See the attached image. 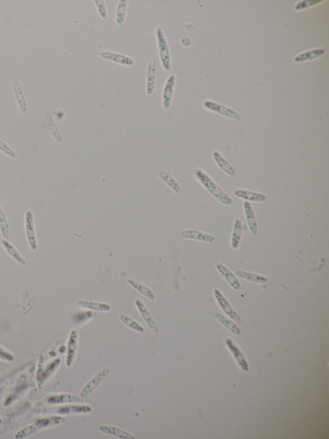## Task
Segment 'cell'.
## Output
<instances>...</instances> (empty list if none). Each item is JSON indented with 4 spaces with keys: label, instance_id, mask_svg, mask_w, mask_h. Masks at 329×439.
Masks as SVG:
<instances>
[{
    "label": "cell",
    "instance_id": "5bb4252c",
    "mask_svg": "<svg viewBox=\"0 0 329 439\" xmlns=\"http://www.w3.org/2000/svg\"><path fill=\"white\" fill-rule=\"evenodd\" d=\"M215 268L220 274L224 277L227 283L229 285V286L234 290L239 291L241 288V284L239 282V279L233 272H231L228 267L225 265L222 264L221 263H217L215 265Z\"/></svg>",
    "mask_w": 329,
    "mask_h": 439
},
{
    "label": "cell",
    "instance_id": "e575fe53",
    "mask_svg": "<svg viewBox=\"0 0 329 439\" xmlns=\"http://www.w3.org/2000/svg\"><path fill=\"white\" fill-rule=\"evenodd\" d=\"M0 230L4 239L8 240L10 236V228L6 215L0 207Z\"/></svg>",
    "mask_w": 329,
    "mask_h": 439
},
{
    "label": "cell",
    "instance_id": "603a6c76",
    "mask_svg": "<svg viewBox=\"0 0 329 439\" xmlns=\"http://www.w3.org/2000/svg\"><path fill=\"white\" fill-rule=\"evenodd\" d=\"M13 88L19 108L23 113L27 112L28 110L27 102H26L24 94H23L22 89H21L20 82L17 79H13Z\"/></svg>",
    "mask_w": 329,
    "mask_h": 439
},
{
    "label": "cell",
    "instance_id": "2e32d148",
    "mask_svg": "<svg viewBox=\"0 0 329 439\" xmlns=\"http://www.w3.org/2000/svg\"><path fill=\"white\" fill-rule=\"evenodd\" d=\"M234 196L247 202L252 203H264L267 201V196L263 193L258 192L246 190L244 189H238L233 192Z\"/></svg>",
    "mask_w": 329,
    "mask_h": 439
},
{
    "label": "cell",
    "instance_id": "44dd1931",
    "mask_svg": "<svg viewBox=\"0 0 329 439\" xmlns=\"http://www.w3.org/2000/svg\"><path fill=\"white\" fill-rule=\"evenodd\" d=\"M93 410V408L91 406L87 405H74L64 406V407L59 408L58 413L61 415L71 414H87L90 413Z\"/></svg>",
    "mask_w": 329,
    "mask_h": 439
},
{
    "label": "cell",
    "instance_id": "83f0119b",
    "mask_svg": "<svg viewBox=\"0 0 329 439\" xmlns=\"http://www.w3.org/2000/svg\"><path fill=\"white\" fill-rule=\"evenodd\" d=\"M324 53H325V51L323 49L311 50V51L303 52V53L296 56L294 58V61L295 63H300L313 60V59L322 56Z\"/></svg>",
    "mask_w": 329,
    "mask_h": 439
},
{
    "label": "cell",
    "instance_id": "5b68a950",
    "mask_svg": "<svg viewBox=\"0 0 329 439\" xmlns=\"http://www.w3.org/2000/svg\"><path fill=\"white\" fill-rule=\"evenodd\" d=\"M214 296L215 300H216L217 303H218V305H219V307H221L222 311L225 313L229 318L232 320L233 322H235L238 324H240L241 323V318L240 316H239L238 312L233 309V308L231 307L230 303H229L228 301L226 300V298L224 297L221 292L220 291L219 289H215L214 290Z\"/></svg>",
    "mask_w": 329,
    "mask_h": 439
},
{
    "label": "cell",
    "instance_id": "8fae6325",
    "mask_svg": "<svg viewBox=\"0 0 329 439\" xmlns=\"http://www.w3.org/2000/svg\"><path fill=\"white\" fill-rule=\"evenodd\" d=\"M179 235L184 239L193 240L204 243L212 244L215 241V237L212 234L196 229L183 230L179 233Z\"/></svg>",
    "mask_w": 329,
    "mask_h": 439
},
{
    "label": "cell",
    "instance_id": "9a60e30c",
    "mask_svg": "<svg viewBox=\"0 0 329 439\" xmlns=\"http://www.w3.org/2000/svg\"><path fill=\"white\" fill-rule=\"evenodd\" d=\"M156 63L155 59L149 60L146 73V94L152 96L155 92L156 79Z\"/></svg>",
    "mask_w": 329,
    "mask_h": 439
},
{
    "label": "cell",
    "instance_id": "6da1fadb",
    "mask_svg": "<svg viewBox=\"0 0 329 439\" xmlns=\"http://www.w3.org/2000/svg\"><path fill=\"white\" fill-rule=\"evenodd\" d=\"M194 176L214 198L223 205H231L233 203L232 198L219 186L210 175L201 168H198L194 172Z\"/></svg>",
    "mask_w": 329,
    "mask_h": 439
},
{
    "label": "cell",
    "instance_id": "ba28073f",
    "mask_svg": "<svg viewBox=\"0 0 329 439\" xmlns=\"http://www.w3.org/2000/svg\"><path fill=\"white\" fill-rule=\"evenodd\" d=\"M110 373V370L109 369H104L98 374L95 376L90 381L85 384L81 391H80V396L82 398L87 397L91 394L93 391L96 390V388L101 384L104 379L108 377Z\"/></svg>",
    "mask_w": 329,
    "mask_h": 439
},
{
    "label": "cell",
    "instance_id": "74e56055",
    "mask_svg": "<svg viewBox=\"0 0 329 439\" xmlns=\"http://www.w3.org/2000/svg\"><path fill=\"white\" fill-rule=\"evenodd\" d=\"M0 360L7 363L15 362L16 357L10 351L0 346Z\"/></svg>",
    "mask_w": 329,
    "mask_h": 439
},
{
    "label": "cell",
    "instance_id": "d4e9b609",
    "mask_svg": "<svg viewBox=\"0 0 329 439\" xmlns=\"http://www.w3.org/2000/svg\"><path fill=\"white\" fill-rule=\"evenodd\" d=\"M44 117L45 118L47 127H48L49 132L51 133L52 136L55 139V141L59 144L62 143L63 137L59 128L54 122L53 118L52 117L51 112L49 111H46L44 113Z\"/></svg>",
    "mask_w": 329,
    "mask_h": 439
},
{
    "label": "cell",
    "instance_id": "d6a6232c",
    "mask_svg": "<svg viewBox=\"0 0 329 439\" xmlns=\"http://www.w3.org/2000/svg\"><path fill=\"white\" fill-rule=\"evenodd\" d=\"M120 320L123 323V324L126 325L129 329L133 330L134 331L141 334L145 332L144 327L139 324V323L135 321V320L131 318L129 315L121 314L120 315Z\"/></svg>",
    "mask_w": 329,
    "mask_h": 439
},
{
    "label": "cell",
    "instance_id": "9c48e42d",
    "mask_svg": "<svg viewBox=\"0 0 329 439\" xmlns=\"http://www.w3.org/2000/svg\"><path fill=\"white\" fill-rule=\"evenodd\" d=\"M78 341L79 336L76 330H72L70 332L69 338L68 341L67 353L66 357V365L68 367H72L76 357Z\"/></svg>",
    "mask_w": 329,
    "mask_h": 439
},
{
    "label": "cell",
    "instance_id": "484cf974",
    "mask_svg": "<svg viewBox=\"0 0 329 439\" xmlns=\"http://www.w3.org/2000/svg\"><path fill=\"white\" fill-rule=\"evenodd\" d=\"M243 224L239 218H237L234 221L232 233L231 236V248L237 249L239 248V244L242 238Z\"/></svg>",
    "mask_w": 329,
    "mask_h": 439
},
{
    "label": "cell",
    "instance_id": "277c9868",
    "mask_svg": "<svg viewBox=\"0 0 329 439\" xmlns=\"http://www.w3.org/2000/svg\"><path fill=\"white\" fill-rule=\"evenodd\" d=\"M203 106L208 110L211 111L214 113H218V114L224 116V117L233 120L241 119V115L238 112H237L233 109L222 105V104L215 103V102L212 101L207 100L205 101L204 103H203Z\"/></svg>",
    "mask_w": 329,
    "mask_h": 439
},
{
    "label": "cell",
    "instance_id": "d6986e66",
    "mask_svg": "<svg viewBox=\"0 0 329 439\" xmlns=\"http://www.w3.org/2000/svg\"><path fill=\"white\" fill-rule=\"evenodd\" d=\"M98 429L102 433L107 434V435L111 436H117V437L119 438H136L135 436L132 435V434L127 432V431L124 430V429L118 428L117 427L101 424V425L99 426Z\"/></svg>",
    "mask_w": 329,
    "mask_h": 439
},
{
    "label": "cell",
    "instance_id": "ffe728a7",
    "mask_svg": "<svg viewBox=\"0 0 329 439\" xmlns=\"http://www.w3.org/2000/svg\"><path fill=\"white\" fill-rule=\"evenodd\" d=\"M212 156L215 164L218 166L220 170H221L222 172L225 173L229 176H235L236 175V170L219 151H214L212 153Z\"/></svg>",
    "mask_w": 329,
    "mask_h": 439
},
{
    "label": "cell",
    "instance_id": "8d00e7d4",
    "mask_svg": "<svg viewBox=\"0 0 329 439\" xmlns=\"http://www.w3.org/2000/svg\"><path fill=\"white\" fill-rule=\"evenodd\" d=\"M93 2L99 16L103 20H105L108 17V11L105 2L104 0H94Z\"/></svg>",
    "mask_w": 329,
    "mask_h": 439
},
{
    "label": "cell",
    "instance_id": "f546056e",
    "mask_svg": "<svg viewBox=\"0 0 329 439\" xmlns=\"http://www.w3.org/2000/svg\"><path fill=\"white\" fill-rule=\"evenodd\" d=\"M158 175H159L160 179L174 192H176V193H179V192L181 191L180 185H179L177 180L175 179L172 175H170L169 173L165 172V171H161V172L158 173Z\"/></svg>",
    "mask_w": 329,
    "mask_h": 439
},
{
    "label": "cell",
    "instance_id": "4316f807",
    "mask_svg": "<svg viewBox=\"0 0 329 439\" xmlns=\"http://www.w3.org/2000/svg\"><path fill=\"white\" fill-rule=\"evenodd\" d=\"M2 244L4 249H6L7 253L9 254V256H11V258L15 262L21 265H25L26 264V261L24 258H23V256L21 255V254L18 252L17 249L15 248V247L11 242H9L7 240L4 239L2 241Z\"/></svg>",
    "mask_w": 329,
    "mask_h": 439
},
{
    "label": "cell",
    "instance_id": "ab89813d",
    "mask_svg": "<svg viewBox=\"0 0 329 439\" xmlns=\"http://www.w3.org/2000/svg\"><path fill=\"white\" fill-rule=\"evenodd\" d=\"M322 1H302L297 4L294 7L296 11L304 10L316 5L321 3Z\"/></svg>",
    "mask_w": 329,
    "mask_h": 439
},
{
    "label": "cell",
    "instance_id": "7a4b0ae2",
    "mask_svg": "<svg viewBox=\"0 0 329 439\" xmlns=\"http://www.w3.org/2000/svg\"><path fill=\"white\" fill-rule=\"evenodd\" d=\"M66 421V417L62 416V415H54V416L43 417V418L37 419L34 423L19 430L14 435V438L23 439L28 437L40 429L58 426L64 423Z\"/></svg>",
    "mask_w": 329,
    "mask_h": 439
},
{
    "label": "cell",
    "instance_id": "4fadbf2b",
    "mask_svg": "<svg viewBox=\"0 0 329 439\" xmlns=\"http://www.w3.org/2000/svg\"><path fill=\"white\" fill-rule=\"evenodd\" d=\"M135 305L137 309H138L139 312V314H140L142 318H143L144 322H146V324L148 325V326L149 327V328L150 329L151 331L156 334L159 333V327H158L155 320L153 319L151 313L149 312L148 308H147L146 306L144 305L143 301L139 300V299H137V300H135Z\"/></svg>",
    "mask_w": 329,
    "mask_h": 439
},
{
    "label": "cell",
    "instance_id": "7402d4cb",
    "mask_svg": "<svg viewBox=\"0 0 329 439\" xmlns=\"http://www.w3.org/2000/svg\"><path fill=\"white\" fill-rule=\"evenodd\" d=\"M77 305L80 307L99 312H109L111 309V306L108 303L88 300H79L77 301Z\"/></svg>",
    "mask_w": 329,
    "mask_h": 439
},
{
    "label": "cell",
    "instance_id": "8992f818",
    "mask_svg": "<svg viewBox=\"0 0 329 439\" xmlns=\"http://www.w3.org/2000/svg\"><path fill=\"white\" fill-rule=\"evenodd\" d=\"M25 228L28 246L33 251L37 249V241L34 229V215L31 211H27L25 217Z\"/></svg>",
    "mask_w": 329,
    "mask_h": 439
},
{
    "label": "cell",
    "instance_id": "ac0fdd59",
    "mask_svg": "<svg viewBox=\"0 0 329 439\" xmlns=\"http://www.w3.org/2000/svg\"><path fill=\"white\" fill-rule=\"evenodd\" d=\"M226 345L228 346V349L230 350L231 353H232L233 356L235 358L236 362L238 363V365L241 368V369L244 370V371H248L249 367H248V363L246 362L242 352L239 349L238 346L236 345V343L233 342L232 339L227 338L226 339Z\"/></svg>",
    "mask_w": 329,
    "mask_h": 439
},
{
    "label": "cell",
    "instance_id": "836d02e7",
    "mask_svg": "<svg viewBox=\"0 0 329 439\" xmlns=\"http://www.w3.org/2000/svg\"><path fill=\"white\" fill-rule=\"evenodd\" d=\"M44 357L42 354H40L37 362V369L36 372V380L39 389H42L44 385Z\"/></svg>",
    "mask_w": 329,
    "mask_h": 439
},
{
    "label": "cell",
    "instance_id": "f1b7e54d",
    "mask_svg": "<svg viewBox=\"0 0 329 439\" xmlns=\"http://www.w3.org/2000/svg\"><path fill=\"white\" fill-rule=\"evenodd\" d=\"M127 283H128L132 288L135 289L137 291H138L139 293L142 294L144 296H145L146 298L149 299V300H155L156 298L155 294L154 293L153 291L151 290V289L149 288L148 287L144 286V284L139 283V282H137L136 280L132 279H128V280H127Z\"/></svg>",
    "mask_w": 329,
    "mask_h": 439
},
{
    "label": "cell",
    "instance_id": "f35d334b",
    "mask_svg": "<svg viewBox=\"0 0 329 439\" xmlns=\"http://www.w3.org/2000/svg\"><path fill=\"white\" fill-rule=\"evenodd\" d=\"M0 151L11 158H15L16 153L4 141L0 139Z\"/></svg>",
    "mask_w": 329,
    "mask_h": 439
},
{
    "label": "cell",
    "instance_id": "3957f363",
    "mask_svg": "<svg viewBox=\"0 0 329 439\" xmlns=\"http://www.w3.org/2000/svg\"><path fill=\"white\" fill-rule=\"evenodd\" d=\"M156 38L157 42L161 65L165 71H169L171 68V57H170L169 45L166 37L162 28L158 27L156 30Z\"/></svg>",
    "mask_w": 329,
    "mask_h": 439
},
{
    "label": "cell",
    "instance_id": "cb8c5ba5",
    "mask_svg": "<svg viewBox=\"0 0 329 439\" xmlns=\"http://www.w3.org/2000/svg\"><path fill=\"white\" fill-rule=\"evenodd\" d=\"M235 274L241 278L253 282V283L266 284L268 281L267 277L263 276V275L253 273V272L245 271L243 270H236Z\"/></svg>",
    "mask_w": 329,
    "mask_h": 439
},
{
    "label": "cell",
    "instance_id": "60d3db41",
    "mask_svg": "<svg viewBox=\"0 0 329 439\" xmlns=\"http://www.w3.org/2000/svg\"><path fill=\"white\" fill-rule=\"evenodd\" d=\"M2 419L1 418V417H0V423H2Z\"/></svg>",
    "mask_w": 329,
    "mask_h": 439
},
{
    "label": "cell",
    "instance_id": "52a82bcc",
    "mask_svg": "<svg viewBox=\"0 0 329 439\" xmlns=\"http://www.w3.org/2000/svg\"><path fill=\"white\" fill-rule=\"evenodd\" d=\"M176 82V77L174 74L169 75L165 81L162 94V105L165 110H168L171 105Z\"/></svg>",
    "mask_w": 329,
    "mask_h": 439
},
{
    "label": "cell",
    "instance_id": "e0dca14e",
    "mask_svg": "<svg viewBox=\"0 0 329 439\" xmlns=\"http://www.w3.org/2000/svg\"><path fill=\"white\" fill-rule=\"evenodd\" d=\"M243 208L248 229L252 235L255 236L257 234L258 225L252 204L249 202L245 201L243 203Z\"/></svg>",
    "mask_w": 329,
    "mask_h": 439
},
{
    "label": "cell",
    "instance_id": "1f68e13d",
    "mask_svg": "<svg viewBox=\"0 0 329 439\" xmlns=\"http://www.w3.org/2000/svg\"><path fill=\"white\" fill-rule=\"evenodd\" d=\"M128 0H119L116 9L115 21L118 25H121L124 23L126 16Z\"/></svg>",
    "mask_w": 329,
    "mask_h": 439
},
{
    "label": "cell",
    "instance_id": "d590c367",
    "mask_svg": "<svg viewBox=\"0 0 329 439\" xmlns=\"http://www.w3.org/2000/svg\"><path fill=\"white\" fill-rule=\"evenodd\" d=\"M61 363L60 358H56L53 362L50 363L46 369H44V380L46 381L47 379L50 378L52 374L56 372V370L58 369L59 365Z\"/></svg>",
    "mask_w": 329,
    "mask_h": 439
},
{
    "label": "cell",
    "instance_id": "7c38bea8",
    "mask_svg": "<svg viewBox=\"0 0 329 439\" xmlns=\"http://www.w3.org/2000/svg\"><path fill=\"white\" fill-rule=\"evenodd\" d=\"M49 405L66 404V403H81L84 400L81 397L72 394H53L48 396L45 400Z\"/></svg>",
    "mask_w": 329,
    "mask_h": 439
},
{
    "label": "cell",
    "instance_id": "4dcf8cb0",
    "mask_svg": "<svg viewBox=\"0 0 329 439\" xmlns=\"http://www.w3.org/2000/svg\"><path fill=\"white\" fill-rule=\"evenodd\" d=\"M215 317L218 320V321L221 323V324L223 325L226 329H228V331L232 332L233 334L235 335H240L241 333V329H239V327L233 323L231 320L227 318L225 316H224L223 315L220 314V313H215Z\"/></svg>",
    "mask_w": 329,
    "mask_h": 439
},
{
    "label": "cell",
    "instance_id": "30bf717a",
    "mask_svg": "<svg viewBox=\"0 0 329 439\" xmlns=\"http://www.w3.org/2000/svg\"><path fill=\"white\" fill-rule=\"evenodd\" d=\"M99 56L102 59L120 65L132 66L134 64V59L131 57L116 52L102 51L99 53Z\"/></svg>",
    "mask_w": 329,
    "mask_h": 439
}]
</instances>
